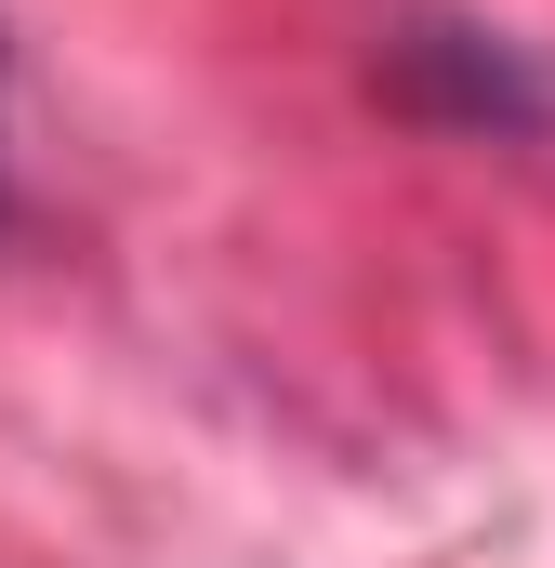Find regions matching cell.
<instances>
[{
	"label": "cell",
	"mask_w": 555,
	"mask_h": 568,
	"mask_svg": "<svg viewBox=\"0 0 555 568\" xmlns=\"http://www.w3.org/2000/svg\"><path fill=\"white\" fill-rule=\"evenodd\" d=\"M384 80H397V106L450 120V133H543V120H555V93L529 80L516 40H490V27H436V13H411V27L384 40Z\"/></svg>",
	"instance_id": "obj_1"
}]
</instances>
